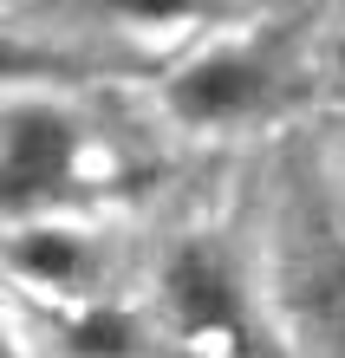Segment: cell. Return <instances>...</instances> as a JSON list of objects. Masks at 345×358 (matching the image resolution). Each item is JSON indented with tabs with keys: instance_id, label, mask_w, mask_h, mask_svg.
<instances>
[{
	"instance_id": "obj_1",
	"label": "cell",
	"mask_w": 345,
	"mask_h": 358,
	"mask_svg": "<svg viewBox=\"0 0 345 358\" xmlns=\"http://www.w3.org/2000/svg\"><path fill=\"white\" fill-rule=\"evenodd\" d=\"M78 170V124L59 104L13 98L0 117V182H7V208H27L39 196H52L59 182H72Z\"/></svg>"
},
{
	"instance_id": "obj_2",
	"label": "cell",
	"mask_w": 345,
	"mask_h": 358,
	"mask_svg": "<svg viewBox=\"0 0 345 358\" xmlns=\"http://www.w3.org/2000/svg\"><path fill=\"white\" fill-rule=\"evenodd\" d=\"M163 313L189 339H241V287L215 248H176L163 267Z\"/></svg>"
},
{
	"instance_id": "obj_3",
	"label": "cell",
	"mask_w": 345,
	"mask_h": 358,
	"mask_svg": "<svg viewBox=\"0 0 345 358\" xmlns=\"http://www.w3.org/2000/svg\"><path fill=\"white\" fill-rule=\"evenodd\" d=\"M267 92V72L254 66V59L241 46H209L196 59H183L176 72H169V111H176L183 124H234L254 111V98Z\"/></svg>"
},
{
	"instance_id": "obj_4",
	"label": "cell",
	"mask_w": 345,
	"mask_h": 358,
	"mask_svg": "<svg viewBox=\"0 0 345 358\" xmlns=\"http://www.w3.org/2000/svg\"><path fill=\"white\" fill-rule=\"evenodd\" d=\"M293 306H300V326L313 332V345L345 358V235L313 248V261L293 287Z\"/></svg>"
},
{
	"instance_id": "obj_5",
	"label": "cell",
	"mask_w": 345,
	"mask_h": 358,
	"mask_svg": "<svg viewBox=\"0 0 345 358\" xmlns=\"http://www.w3.org/2000/svg\"><path fill=\"white\" fill-rule=\"evenodd\" d=\"M7 261H13L20 280H33V287H72V280H85V241L72 235V228H59V222L20 228V235L7 241Z\"/></svg>"
},
{
	"instance_id": "obj_6",
	"label": "cell",
	"mask_w": 345,
	"mask_h": 358,
	"mask_svg": "<svg viewBox=\"0 0 345 358\" xmlns=\"http://www.w3.org/2000/svg\"><path fill=\"white\" fill-rule=\"evenodd\" d=\"M72 345L85 358H131L137 352V326H131V313H118V306H92L72 326Z\"/></svg>"
}]
</instances>
